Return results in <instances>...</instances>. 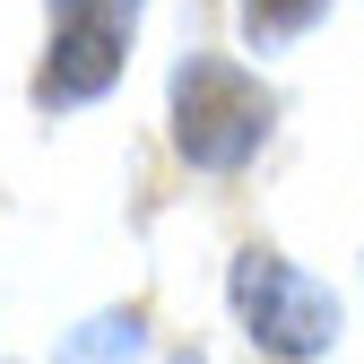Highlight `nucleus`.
Here are the masks:
<instances>
[{
  "mask_svg": "<svg viewBox=\"0 0 364 364\" xmlns=\"http://www.w3.org/2000/svg\"><path fill=\"white\" fill-rule=\"evenodd\" d=\"M165 105H173V148L200 173H243L278 122V96L225 53H182L165 78Z\"/></svg>",
  "mask_w": 364,
  "mask_h": 364,
  "instance_id": "obj_1",
  "label": "nucleus"
},
{
  "mask_svg": "<svg viewBox=\"0 0 364 364\" xmlns=\"http://www.w3.org/2000/svg\"><path fill=\"white\" fill-rule=\"evenodd\" d=\"M225 295H235V321L252 330V347L278 355V364H312V355H330V338H338V295L321 278H304L295 260H278L269 243L235 252Z\"/></svg>",
  "mask_w": 364,
  "mask_h": 364,
  "instance_id": "obj_2",
  "label": "nucleus"
},
{
  "mask_svg": "<svg viewBox=\"0 0 364 364\" xmlns=\"http://www.w3.org/2000/svg\"><path fill=\"white\" fill-rule=\"evenodd\" d=\"M130 26H139V0H53V43H43V70H35V105L43 113L96 105L130 61Z\"/></svg>",
  "mask_w": 364,
  "mask_h": 364,
  "instance_id": "obj_3",
  "label": "nucleus"
},
{
  "mask_svg": "<svg viewBox=\"0 0 364 364\" xmlns=\"http://www.w3.org/2000/svg\"><path fill=\"white\" fill-rule=\"evenodd\" d=\"M139 347H148V321H139V304H122V312H96L87 330H70L53 364H139Z\"/></svg>",
  "mask_w": 364,
  "mask_h": 364,
  "instance_id": "obj_4",
  "label": "nucleus"
},
{
  "mask_svg": "<svg viewBox=\"0 0 364 364\" xmlns=\"http://www.w3.org/2000/svg\"><path fill=\"white\" fill-rule=\"evenodd\" d=\"M321 18H330V0H243V43L252 53H278V43L312 35Z\"/></svg>",
  "mask_w": 364,
  "mask_h": 364,
  "instance_id": "obj_5",
  "label": "nucleus"
},
{
  "mask_svg": "<svg viewBox=\"0 0 364 364\" xmlns=\"http://www.w3.org/2000/svg\"><path fill=\"white\" fill-rule=\"evenodd\" d=\"M165 364H200V355H165Z\"/></svg>",
  "mask_w": 364,
  "mask_h": 364,
  "instance_id": "obj_6",
  "label": "nucleus"
}]
</instances>
